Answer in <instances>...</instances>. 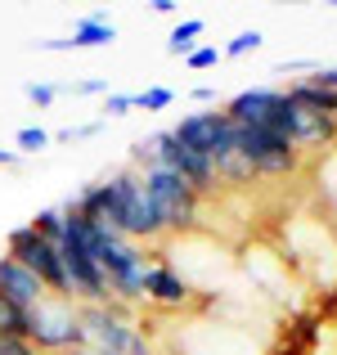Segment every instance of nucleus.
Listing matches in <instances>:
<instances>
[{
    "instance_id": "f257e3e1",
    "label": "nucleus",
    "mask_w": 337,
    "mask_h": 355,
    "mask_svg": "<svg viewBox=\"0 0 337 355\" xmlns=\"http://www.w3.org/2000/svg\"><path fill=\"white\" fill-rule=\"evenodd\" d=\"M77 202L86 216L104 220L108 230H117L121 239H162L166 234V220L162 211H157V202L144 193V184H139V171H117L108 175V180H95L86 184V189L77 193Z\"/></svg>"
},
{
    "instance_id": "9d476101",
    "label": "nucleus",
    "mask_w": 337,
    "mask_h": 355,
    "mask_svg": "<svg viewBox=\"0 0 337 355\" xmlns=\"http://www.w3.org/2000/svg\"><path fill=\"white\" fill-rule=\"evenodd\" d=\"M45 284L32 275V270H23L14 257H0V302H9V306H18V311H36V306L45 302Z\"/></svg>"
},
{
    "instance_id": "9b49d317",
    "label": "nucleus",
    "mask_w": 337,
    "mask_h": 355,
    "mask_svg": "<svg viewBox=\"0 0 337 355\" xmlns=\"http://www.w3.org/2000/svg\"><path fill=\"white\" fill-rule=\"evenodd\" d=\"M333 144H337V117L297 104V148L302 153H320V148H333Z\"/></svg>"
},
{
    "instance_id": "b1692460",
    "label": "nucleus",
    "mask_w": 337,
    "mask_h": 355,
    "mask_svg": "<svg viewBox=\"0 0 337 355\" xmlns=\"http://www.w3.org/2000/svg\"><path fill=\"white\" fill-rule=\"evenodd\" d=\"M0 355H41L27 338H0Z\"/></svg>"
},
{
    "instance_id": "39448f33",
    "label": "nucleus",
    "mask_w": 337,
    "mask_h": 355,
    "mask_svg": "<svg viewBox=\"0 0 337 355\" xmlns=\"http://www.w3.org/2000/svg\"><path fill=\"white\" fill-rule=\"evenodd\" d=\"M139 184H144V193L157 202V211H162V220H166V234H184V230L198 225L202 193L193 189L189 180H180V175L166 171V166H144V171H139Z\"/></svg>"
},
{
    "instance_id": "ddd939ff",
    "label": "nucleus",
    "mask_w": 337,
    "mask_h": 355,
    "mask_svg": "<svg viewBox=\"0 0 337 355\" xmlns=\"http://www.w3.org/2000/svg\"><path fill=\"white\" fill-rule=\"evenodd\" d=\"M112 41H117V27L108 18H81L68 32V50H104Z\"/></svg>"
},
{
    "instance_id": "7ed1b4c3",
    "label": "nucleus",
    "mask_w": 337,
    "mask_h": 355,
    "mask_svg": "<svg viewBox=\"0 0 337 355\" xmlns=\"http://www.w3.org/2000/svg\"><path fill=\"white\" fill-rule=\"evenodd\" d=\"M41 355H72L86 347V329H81V306L68 297H45L32 311V333H27Z\"/></svg>"
},
{
    "instance_id": "f03ea898",
    "label": "nucleus",
    "mask_w": 337,
    "mask_h": 355,
    "mask_svg": "<svg viewBox=\"0 0 337 355\" xmlns=\"http://www.w3.org/2000/svg\"><path fill=\"white\" fill-rule=\"evenodd\" d=\"M81 329H86V347L104 355H153V342L139 333L135 311L121 302L81 306Z\"/></svg>"
},
{
    "instance_id": "20e7f679",
    "label": "nucleus",
    "mask_w": 337,
    "mask_h": 355,
    "mask_svg": "<svg viewBox=\"0 0 337 355\" xmlns=\"http://www.w3.org/2000/svg\"><path fill=\"white\" fill-rule=\"evenodd\" d=\"M135 157L144 166H166V171H175L180 180H189L193 189L207 198V193H216L221 189V180H216V166L207 162V157H198L193 148H184L180 139L171 135V130H157V135H144L135 144Z\"/></svg>"
},
{
    "instance_id": "aec40b11",
    "label": "nucleus",
    "mask_w": 337,
    "mask_h": 355,
    "mask_svg": "<svg viewBox=\"0 0 337 355\" xmlns=\"http://www.w3.org/2000/svg\"><path fill=\"white\" fill-rule=\"evenodd\" d=\"M261 41H266V36H261L257 32V27H252V32H239V36H234V41L230 45H225V59H243V54H252V50H261Z\"/></svg>"
},
{
    "instance_id": "393cba45",
    "label": "nucleus",
    "mask_w": 337,
    "mask_h": 355,
    "mask_svg": "<svg viewBox=\"0 0 337 355\" xmlns=\"http://www.w3.org/2000/svg\"><path fill=\"white\" fill-rule=\"evenodd\" d=\"M72 90H81V95H99V90H108V86H104L99 77H81V81H77Z\"/></svg>"
},
{
    "instance_id": "cd10ccee",
    "label": "nucleus",
    "mask_w": 337,
    "mask_h": 355,
    "mask_svg": "<svg viewBox=\"0 0 337 355\" xmlns=\"http://www.w3.org/2000/svg\"><path fill=\"white\" fill-rule=\"evenodd\" d=\"M23 162V153H18V148H0V166H18Z\"/></svg>"
},
{
    "instance_id": "2eb2a0df",
    "label": "nucleus",
    "mask_w": 337,
    "mask_h": 355,
    "mask_svg": "<svg viewBox=\"0 0 337 355\" xmlns=\"http://www.w3.org/2000/svg\"><path fill=\"white\" fill-rule=\"evenodd\" d=\"M171 104H175L171 86H148V90H135V95H130V108H135V113H166Z\"/></svg>"
},
{
    "instance_id": "4468645a",
    "label": "nucleus",
    "mask_w": 337,
    "mask_h": 355,
    "mask_svg": "<svg viewBox=\"0 0 337 355\" xmlns=\"http://www.w3.org/2000/svg\"><path fill=\"white\" fill-rule=\"evenodd\" d=\"M202 32H207L202 18H184V23H175L171 32H166V50H171V54H193L198 41H202Z\"/></svg>"
},
{
    "instance_id": "6e6552de",
    "label": "nucleus",
    "mask_w": 337,
    "mask_h": 355,
    "mask_svg": "<svg viewBox=\"0 0 337 355\" xmlns=\"http://www.w3.org/2000/svg\"><path fill=\"white\" fill-rule=\"evenodd\" d=\"M171 135L180 139L184 148H193L198 157H207V162L216 166V162H225V157L234 153V135H239V126H234L221 108H198V113L175 121Z\"/></svg>"
},
{
    "instance_id": "5701e85b",
    "label": "nucleus",
    "mask_w": 337,
    "mask_h": 355,
    "mask_svg": "<svg viewBox=\"0 0 337 355\" xmlns=\"http://www.w3.org/2000/svg\"><path fill=\"white\" fill-rule=\"evenodd\" d=\"M126 113H135L130 95H104V117H126Z\"/></svg>"
},
{
    "instance_id": "0eeeda50",
    "label": "nucleus",
    "mask_w": 337,
    "mask_h": 355,
    "mask_svg": "<svg viewBox=\"0 0 337 355\" xmlns=\"http://www.w3.org/2000/svg\"><path fill=\"white\" fill-rule=\"evenodd\" d=\"M234 153L252 166L257 180H288V175L302 166V148L279 139V135H270V130H261V126H239Z\"/></svg>"
},
{
    "instance_id": "f8f14e48",
    "label": "nucleus",
    "mask_w": 337,
    "mask_h": 355,
    "mask_svg": "<svg viewBox=\"0 0 337 355\" xmlns=\"http://www.w3.org/2000/svg\"><path fill=\"white\" fill-rule=\"evenodd\" d=\"M288 99H293V104H302V108H315V113H329V117H337V90L320 86L315 77L293 81V86H288Z\"/></svg>"
},
{
    "instance_id": "f3484780",
    "label": "nucleus",
    "mask_w": 337,
    "mask_h": 355,
    "mask_svg": "<svg viewBox=\"0 0 337 355\" xmlns=\"http://www.w3.org/2000/svg\"><path fill=\"white\" fill-rule=\"evenodd\" d=\"M50 144H54V130L36 126V121H32V126H23V130L14 135V148H18V153H45Z\"/></svg>"
},
{
    "instance_id": "1a4fd4ad",
    "label": "nucleus",
    "mask_w": 337,
    "mask_h": 355,
    "mask_svg": "<svg viewBox=\"0 0 337 355\" xmlns=\"http://www.w3.org/2000/svg\"><path fill=\"white\" fill-rule=\"evenodd\" d=\"M193 297H198V293H193L189 275H180L171 261L153 257V266H148V275H144V302L166 306V311H180V306H189Z\"/></svg>"
},
{
    "instance_id": "bb28decb",
    "label": "nucleus",
    "mask_w": 337,
    "mask_h": 355,
    "mask_svg": "<svg viewBox=\"0 0 337 355\" xmlns=\"http://www.w3.org/2000/svg\"><path fill=\"white\" fill-rule=\"evenodd\" d=\"M189 99H198V104H202V108H207V104H216V90H207V86H198V90H193V95H189ZM216 108H221V104H216Z\"/></svg>"
},
{
    "instance_id": "a878e982",
    "label": "nucleus",
    "mask_w": 337,
    "mask_h": 355,
    "mask_svg": "<svg viewBox=\"0 0 337 355\" xmlns=\"http://www.w3.org/2000/svg\"><path fill=\"white\" fill-rule=\"evenodd\" d=\"M41 50H50V54L68 50V36H45V41H41Z\"/></svg>"
},
{
    "instance_id": "4be33fe9",
    "label": "nucleus",
    "mask_w": 337,
    "mask_h": 355,
    "mask_svg": "<svg viewBox=\"0 0 337 355\" xmlns=\"http://www.w3.org/2000/svg\"><path fill=\"white\" fill-rule=\"evenodd\" d=\"M221 59H225V54L216 50V45H198V50H193V54H184V63H189L193 72H207V68H216Z\"/></svg>"
},
{
    "instance_id": "dca6fc26",
    "label": "nucleus",
    "mask_w": 337,
    "mask_h": 355,
    "mask_svg": "<svg viewBox=\"0 0 337 355\" xmlns=\"http://www.w3.org/2000/svg\"><path fill=\"white\" fill-rule=\"evenodd\" d=\"M27 333H32V311L0 302V338H27Z\"/></svg>"
},
{
    "instance_id": "423d86ee",
    "label": "nucleus",
    "mask_w": 337,
    "mask_h": 355,
    "mask_svg": "<svg viewBox=\"0 0 337 355\" xmlns=\"http://www.w3.org/2000/svg\"><path fill=\"white\" fill-rule=\"evenodd\" d=\"M5 252L23 270H32V275L45 284V293H50V297H68V302H72V284H68V270H63L59 243H50L45 234H36L32 225H18V230H9Z\"/></svg>"
},
{
    "instance_id": "412c9836",
    "label": "nucleus",
    "mask_w": 337,
    "mask_h": 355,
    "mask_svg": "<svg viewBox=\"0 0 337 355\" xmlns=\"http://www.w3.org/2000/svg\"><path fill=\"white\" fill-rule=\"evenodd\" d=\"M104 130V121H86V126H68V130H54V144H86Z\"/></svg>"
},
{
    "instance_id": "a211bd4d",
    "label": "nucleus",
    "mask_w": 337,
    "mask_h": 355,
    "mask_svg": "<svg viewBox=\"0 0 337 355\" xmlns=\"http://www.w3.org/2000/svg\"><path fill=\"white\" fill-rule=\"evenodd\" d=\"M32 230H36V234H45L50 243H59V239H63V207L36 211V216H32Z\"/></svg>"
},
{
    "instance_id": "6ab92c4d",
    "label": "nucleus",
    "mask_w": 337,
    "mask_h": 355,
    "mask_svg": "<svg viewBox=\"0 0 337 355\" xmlns=\"http://www.w3.org/2000/svg\"><path fill=\"white\" fill-rule=\"evenodd\" d=\"M23 95H27V104H32V108H50L54 99H59V86H54V81H27Z\"/></svg>"
},
{
    "instance_id": "c85d7f7f",
    "label": "nucleus",
    "mask_w": 337,
    "mask_h": 355,
    "mask_svg": "<svg viewBox=\"0 0 337 355\" xmlns=\"http://www.w3.org/2000/svg\"><path fill=\"white\" fill-rule=\"evenodd\" d=\"M72 355H104V351H95V347H81V351H72Z\"/></svg>"
}]
</instances>
